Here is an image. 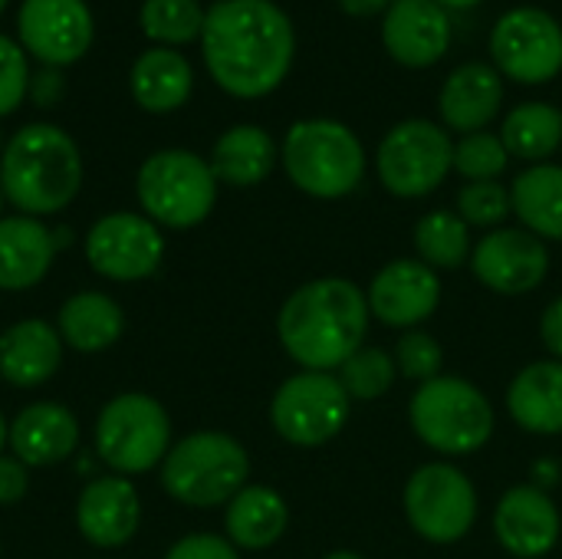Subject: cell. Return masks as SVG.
<instances>
[{
  "label": "cell",
  "mask_w": 562,
  "mask_h": 559,
  "mask_svg": "<svg viewBox=\"0 0 562 559\" xmlns=\"http://www.w3.org/2000/svg\"><path fill=\"white\" fill-rule=\"evenodd\" d=\"M201 53L224 92L260 99L286 79L296 33L273 0H217L204 13Z\"/></svg>",
  "instance_id": "1"
},
{
  "label": "cell",
  "mask_w": 562,
  "mask_h": 559,
  "mask_svg": "<svg viewBox=\"0 0 562 559\" xmlns=\"http://www.w3.org/2000/svg\"><path fill=\"white\" fill-rule=\"evenodd\" d=\"M369 316V300L356 283L323 277L286 297L277 333L296 366L306 372H333L362 349Z\"/></svg>",
  "instance_id": "2"
},
{
  "label": "cell",
  "mask_w": 562,
  "mask_h": 559,
  "mask_svg": "<svg viewBox=\"0 0 562 559\" xmlns=\"http://www.w3.org/2000/svg\"><path fill=\"white\" fill-rule=\"evenodd\" d=\"M82 185V155L59 125H23L0 155V191L26 217L63 211Z\"/></svg>",
  "instance_id": "3"
},
{
  "label": "cell",
  "mask_w": 562,
  "mask_h": 559,
  "mask_svg": "<svg viewBox=\"0 0 562 559\" xmlns=\"http://www.w3.org/2000/svg\"><path fill=\"white\" fill-rule=\"evenodd\" d=\"M283 168L310 198H346L366 175V148L359 135L336 119H303L283 138Z\"/></svg>",
  "instance_id": "4"
},
{
  "label": "cell",
  "mask_w": 562,
  "mask_h": 559,
  "mask_svg": "<svg viewBox=\"0 0 562 559\" xmlns=\"http://www.w3.org/2000/svg\"><path fill=\"white\" fill-rule=\"evenodd\" d=\"M408 418L415 435L448 458L481 451L494 435V409L487 395L458 376H438L422 382L412 395Z\"/></svg>",
  "instance_id": "5"
},
{
  "label": "cell",
  "mask_w": 562,
  "mask_h": 559,
  "mask_svg": "<svg viewBox=\"0 0 562 559\" xmlns=\"http://www.w3.org/2000/svg\"><path fill=\"white\" fill-rule=\"evenodd\" d=\"M250 458L240 441L221 432L181 438L161 461V488L184 507L231 504L247 488Z\"/></svg>",
  "instance_id": "6"
},
{
  "label": "cell",
  "mask_w": 562,
  "mask_h": 559,
  "mask_svg": "<svg viewBox=\"0 0 562 559\" xmlns=\"http://www.w3.org/2000/svg\"><path fill=\"white\" fill-rule=\"evenodd\" d=\"M138 201L155 224L184 231L201 224L217 201V178L211 165L184 148H165L138 168Z\"/></svg>",
  "instance_id": "7"
},
{
  "label": "cell",
  "mask_w": 562,
  "mask_h": 559,
  "mask_svg": "<svg viewBox=\"0 0 562 559\" xmlns=\"http://www.w3.org/2000/svg\"><path fill=\"white\" fill-rule=\"evenodd\" d=\"M171 451V422L161 402L142 392L115 395L95 422V455L115 474H145Z\"/></svg>",
  "instance_id": "8"
},
{
  "label": "cell",
  "mask_w": 562,
  "mask_h": 559,
  "mask_svg": "<svg viewBox=\"0 0 562 559\" xmlns=\"http://www.w3.org/2000/svg\"><path fill=\"white\" fill-rule=\"evenodd\" d=\"M405 517L428 544H458L477 521V491L471 478L445 461L418 468L405 484Z\"/></svg>",
  "instance_id": "9"
},
{
  "label": "cell",
  "mask_w": 562,
  "mask_h": 559,
  "mask_svg": "<svg viewBox=\"0 0 562 559\" xmlns=\"http://www.w3.org/2000/svg\"><path fill=\"white\" fill-rule=\"evenodd\" d=\"M375 165L382 185L395 198H425L454 168V142L441 125L408 119L382 138Z\"/></svg>",
  "instance_id": "10"
},
{
  "label": "cell",
  "mask_w": 562,
  "mask_h": 559,
  "mask_svg": "<svg viewBox=\"0 0 562 559\" xmlns=\"http://www.w3.org/2000/svg\"><path fill=\"white\" fill-rule=\"evenodd\" d=\"M349 405L352 399L346 395L339 376L296 372L277 389L270 402V422L283 441L300 448H316L342 432L349 418Z\"/></svg>",
  "instance_id": "11"
},
{
  "label": "cell",
  "mask_w": 562,
  "mask_h": 559,
  "mask_svg": "<svg viewBox=\"0 0 562 559\" xmlns=\"http://www.w3.org/2000/svg\"><path fill=\"white\" fill-rule=\"evenodd\" d=\"M491 53L504 76L537 86L550 82L562 69L560 20L540 7L507 10L491 33Z\"/></svg>",
  "instance_id": "12"
},
{
  "label": "cell",
  "mask_w": 562,
  "mask_h": 559,
  "mask_svg": "<svg viewBox=\"0 0 562 559\" xmlns=\"http://www.w3.org/2000/svg\"><path fill=\"white\" fill-rule=\"evenodd\" d=\"M165 237L158 224L145 214L112 211L92 224L86 234V260L95 273L128 283L145 280L161 267Z\"/></svg>",
  "instance_id": "13"
},
{
  "label": "cell",
  "mask_w": 562,
  "mask_h": 559,
  "mask_svg": "<svg viewBox=\"0 0 562 559\" xmlns=\"http://www.w3.org/2000/svg\"><path fill=\"white\" fill-rule=\"evenodd\" d=\"M16 33L26 53H33L43 66L59 69L86 56L95 23L86 0H23Z\"/></svg>",
  "instance_id": "14"
},
{
  "label": "cell",
  "mask_w": 562,
  "mask_h": 559,
  "mask_svg": "<svg viewBox=\"0 0 562 559\" xmlns=\"http://www.w3.org/2000/svg\"><path fill=\"white\" fill-rule=\"evenodd\" d=\"M474 277L504 297H524L547 280L550 250L524 227H497L471 250Z\"/></svg>",
  "instance_id": "15"
},
{
  "label": "cell",
  "mask_w": 562,
  "mask_h": 559,
  "mask_svg": "<svg viewBox=\"0 0 562 559\" xmlns=\"http://www.w3.org/2000/svg\"><path fill=\"white\" fill-rule=\"evenodd\" d=\"M366 300L375 320L395 329H408L425 323L438 310L441 283L438 273L422 260H392L372 277Z\"/></svg>",
  "instance_id": "16"
},
{
  "label": "cell",
  "mask_w": 562,
  "mask_h": 559,
  "mask_svg": "<svg viewBox=\"0 0 562 559\" xmlns=\"http://www.w3.org/2000/svg\"><path fill=\"white\" fill-rule=\"evenodd\" d=\"M494 534L510 557H547L560 544V511L553 497L537 484L510 488L494 511Z\"/></svg>",
  "instance_id": "17"
},
{
  "label": "cell",
  "mask_w": 562,
  "mask_h": 559,
  "mask_svg": "<svg viewBox=\"0 0 562 559\" xmlns=\"http://www.w3.org/2000/svg\"><path fill=\"white\" fill-rule=\"evenodd\" d=\"M382 40L395 63L422 69L451 46V16L438 0H395L382 20Z\"/></svg>",
  "instance_id": "18"
},
{
  "label": "cell",
  "mask_w": 562,
  "mask_h": 559,
  "mask_svg": "<svg viewBox=\"0 0 562 559\" xmlns=\"http://www.w3.org/2000/svg\"><path fill=\"white\" fill-rule=\"evenodd\" d=\"M142 521L138 491L125 478H95L82 488L76 501L79 534L102 550L122 547L135 537Z\"/></svg>",
  "instance_id": "19"
},
{
  "label": "cell",
  "mask_w": 562,
  "mask_h": 559,
  "mask_svg": "<svg viewBox=\"0 0 562 559\" xmlns=\"http://www.w3.org/2000/svg\"><path fill=\"white\" fill-rule=\"evenodd\" d=\"M13 455L30 468H49L66 461L79 445V422L66 405L56 402H36L26 405L13 422L7 435Z\"/></svg>",
  "instance_id": "20"
},
{
  "label": "cell",
  "mask_w": 562,
  "mask_h": 559,
  "mask_svg": "<svg viewBox=\"0 0 562 559\" xmlns=\"http://www.w3.org/2000/svg\"><path fill=\"white\" fill-rule=\"evenodd\" d=\"M501 102L504 79L487 63H464L441 86V119L464 135L484 132V125L497 119Z\"/></svg>",
  "instance_id": "21"
},
{
  "label": "cell",
  "mask_w": 562,
  "mask_h": 559,
  "mask_svg": "<svg viewBox=\"0 0 562 559\" xmlns=\"http://www.w3.org/2000/svg\"><path fill=\"white\" fill-rule=\"evenodd\" d=\"M63 339L46 320H20L0 336V376L16 389H36L56 376Z\"/></svg>",
  "instance_id": "22"
},
{
  "label": "cell",
  "mask_w": 562,
  "mask_h": 559,
  "mask_svg": "<svg viewBox=\"0 0 562 559\" xmlns=\"http://www.w3.org/2000/svg\"><path fill=\"white\" fill-rule=\"evenodd\" d=\"M56 257L53 231L36 217H0V290L36 287Z\"/></svg>",
  "instance_id": "23"
},
{
  "label": "cell",
  "mask_w": 562,
  "mask_h": 559,
  "mask_svg": "<svg viewBox=\"0 0 562 559\" xmlns=\"http://www.w3.org/2000/svg\"><path fill=\"white\" fill-rule=\"evenodd\" d=\"M510 418L530 435H562V362L543 359L517 372L507 389Z\"/></svg>",
  "instance_id": "24"
},
{
  "label": "cell",
  "mask_w": 562,
  "mask_h": 559,
  "mask_svg": "<svg viewBox=\"0 0 562 559\" xmlns=\"http://www.w3.org/2000/svg\"><path fill=\"white\" fill-rule=\"evenodd\" d=\"M128 86L145 112H175L188 102L194 89V69L178 49L151 46L135 59Z\"/></svg>",
  "instance_id": "25"
},
{
  "label": "cell",
  "mask_w": 562,
  "mask_h": 559,
  "mask_svg": "<svg viewBox=\"0 0 562 559\" xmlns=\"http://www.w3.org/2000/svg\"><path fill=\"white\" fill-rule=\"evenodd\" d=\"M211 171L217 181L234 188L260 185L277 165V142L260 125H234L227 128L211 152Z\"/></svg>",
  "instance_id": "26"
},
{
  "label": "cell",
  "mask_w": 562,
  "mask_h": 559,
  "mask_svg": "<svg viewBox=\"0 0 562 559\" xmlns=\"http://www.w3.org/2000/svg\"><path fill=\"white\" fill-rule=\"evenodd\" d=\"M59 339L66 346H72L76 353H102L109 346L119 343L122 329H125V313L122 306L95 290L76 293L59 306Z\"/></svg>",
  "instance_id": "27"
},
{
  "label": "cell",
  "mask_w": 562,
  "mask_h": 559,
  "mask_svg": "<svg viewBox=\"0 0 562 559\" xmlns=\"http://www.w3.org/2000/svg\"><path fill=\"white\" fill-rule=\"evenodd\" d=\"M286 524H290V511H286L283 497L263 484H250L240 494H234V501L227 504V514H224L227 540L240 550L273 547L283 537Z\"/></svg>",
  "instance_id": "28"
},
{
  "label": "cell",
  "mask_w": 562,
  "mask_h": 559,
  "mask_svg": "<svg viewBox=\"0 0 562 559\" xmlns=\"http://www.w3.org/2000/svg\"><path fill=\"white\" fill-rule=\"evenodd\" d=\"M514 214L540 241H562V168L533 165L514 178Z\"/></svg>",
  "instance_id": "29"
},
{
  "label": "cell",
  "mask_w": 562,
  "mask_h": 559,
  "mask_svg": "<svg viewBox=\"0 0 562 559\" xmlns=\"http://www.w3.org/2000/svg\"><path fill=\"white\" fill-rule=\"evenodd\" d=\"M501 142L510 155L524 161H543L562 145V109L550 102H524L517 105L501 128Z\"/></svg>",
  "instance_id": "30"
},
{
  "label": "cell",
  "mask_w": 562,
  "mask_h": 559,
  "mask_svg": "<svg viewBox=\"0 0 562 559\" xmlns=\"http://www.w3.org/2000/svg\"><path fill=\"white\" fill-rule=\"evenodd\" d=\"M415 247L425 267L458 270L471 257L468 224L454 211H431L415 224Z\"/></svg>",
  "instance_id": "31"
},
{
  "label": "cell",
  "mask_w": 562,
  "mask_h": 559,
  "mask_svg": "<svg viewBox=\"0 0 562 559\" xmlns=\"http://www.w3.org/2000/svg\"><path fill=\"white\" fill-rule=\"evenodd\" d=\"M204 13L207 10L198 0H145L138 20L148 40L175 49V46L201 40Z\"/></svg>",
  "instance_id": "32"
},
{
  "label": "cell",
  "mask_w": 562,
  "mask_h": 559,
  "mask_svg": "<svg viewBox=\"0 0 562 559\" xmlns=\"http://www.w3.org/2000/svg\"><path fill=\"white\" fill-rule=\"evenodd\" d=\"M398 369H395V359L375 346H362L352 359L342 362L339 369V382L346 389V395L352 402H372L379 395H385L395 382Z\"/></svg>",
  "instance_id": "33"
},
{
  "label": "cell",
  "mask_w": 562,
  "mask_h": 559,
  "mask_svg": "<svg viewBox=\"0 0 562 559\" xmlns=\"http://www.w3.org/2000/svg\"><path fill=\"white\" fill-rule=\"evenodd\" d=\"M507 161H510L507 145L501 142V135L491 132H471L454 145V168L468 181H497Z\"/></svg>",
  "instance_id": "34"
},
{
  "label": "cell",
  "mask_w": 562,
  "mask_h": 559,
  "mask_svg": "<svg viewBox=\"0 0 562 559\" xmlns=\"http://www.w3.org/2000/svg\"><path fill=\"white\" fill-rule=\"evenodd\" d=\"M514 211L510 191L501 181H471L458 191V217L468 227H501Z\"/></svg>",
  "instance_id": "35"
},
{
  "label": "cell",
  "mask_w": 562,
  "mask_h": 559,
  "mask_svg": "<svg viewBox=\"0 0 562 559\" xmlns=\"http://www.w3.org/2000/svg\"><path fill=\"white\" fill-rule=\"evenodd\" d=\"M441 366H445V353L438 346V339L431 333H422V329H412L398 339L395 346V369L405 376V379H415V382H431L441 376Z\"/></svg>",
  "instance_id": "36"
},
{
  "label": "cell",
  "mask_w": 562,
  "mask_h": 559,
  "mask_svg": "<svg viewBox=\"0 0 562 559\" xmlns=\"http://www.w3.org/2000/svg\"><path fill=\"white\" fill-rule=\"evenodd\" d=\"M30 89V66L20 43L0 33V115H10Z\"/></svg>",
  "instance_id": "37"
},
{
  "label": "cell",
  "mask_w": 562,
  "mask_h": 559,
  "mask_svg": "<svg viewBox=\"0 0 562 559\" xmlns=\"http://www.w3.org/2000/svg\"><path fill=\"white\" fill-rule=\"evenodd\" d=\"M165 559H240L234 544L224 540V537H214V534H191V537H181Z\"/></svg>",
  "instance_id": "38"
},
{
  "label": "cell",
  "mask_w": 562,
  "mask_h": 559,
  "mask_svg": "<svg viewBox=\"0 0 562 559\" xmlns=\"http://www.w3.org/2000/svg\"><path fill=\"white\" fill-rule=\"evenodd\" d=\"M63 89H66L63 69H56V66H43V69L30 72V89H26V96H33V102H36V105H56V102H59V96H63Z\"/></svg>",
  "instance_id": "39"
},
{
  "label": "cell",
  "mask_w": 562,
  "mask_h": 559,
  "mask_svg": "<svg viewBox=\"0 0 562 559\" xmlns=\"http://www.w3.org/2000/svg\"><path fill=\"white\" fill-rule=\"evenodd\" d=\"M30 481H26V465L20 458H3L0 455V504L10 507L26 494Z\"/></svg>",
  "instance_id": "40"
},
{
  "label": "cell",
  "mask_w": 562,
  "mask_h": 559,
  "mask_svg": "<svg viewBox=\"0 0 562 559\" xmlns=\"http://www.w3.org/2000/svg\"><path fill=\"white\" fill-rule=\"evenodd\" d=\"M540 336H543V346L553 353V359H560L562 362V297L560 300H553V303L543 310Z\"/></svg>",
  "instance_id": "41"
},
{
  "label": "cell",
  "mask_w": 562,
  "mask_h": 559,
  "mask_svg": "<svg viewBox=\"0 0 562 559\" xmlns=\"http://www.w3.org/2000/svg\"><path fill=\"white\" fill-rule=\"evenodd\" d=\"M395 0H339V7L349 13V16H372L379 10H389Z\"/></svg>",
  "instance_id": "42"
},
{
  "label": "cell",
  "mask_w": 562,
  "mask_h": 559,
  "mask_svg": "<svg viewBox=\"0 0 562 559\" xmlns=\"http://www.w3.org/2000/svg\"><path fill=\"white\" fill-rule=\"evenodd\" d=\"M441 7H454V10H468V7H477L481 0H438Z\"/></svg>",
  "instance_id": "43"
},
{
  "label": "cell",
  "mask_w": 562,
  "mask_h": 559,
  "mask_svg": "<svg viewBox=\"0 0 562 559\" xmlns=\"http://www.w3.org/2000/svg\"><path fill=\"white\" fill-rule=\"evenodd\" d=\"M323 559H366V557H359V554H352V550H336V554H326Z\"/></svg>",
  "instance_id": "44"
},
{
  "label": "cell",
  "mask_w": 562,
  "mask_h": 559,
  "mask_svg": "<svg viewBox=\"0 0 562 559\" xmlns=\"http://www.w3.org/2000/svg\"><path fill=\"white\" fill-rule=\"evenodd\" d=\"M7 435H10V425L3 422V412H0V451H3V441H7Z\"/></svg>",
  "instance_id": "45"
},
{
  "label": "cell",
  "mask_w": 562,
  "mask_h": 559,
  "mask_svg": "<svg viewBox=\"0 0 562 559\" xmlns=\"http://www.w3.org/2000/svg\"><path fill=\"white\" fill-rule=\"evenodd\" d=\"M0 211H3V191H0Z\"/></svg>",
  "instance_id": "46"
},
{
  "label": "cell",
  "mask_w": 562,
  "mask_h": 559,
  "mask_svg": "<svg viewBox=\"0 0 562 559\" xmlns=\"http://www.w3.org/2000/svg\"><path fill=\"white\" fill-rule=\"evenodd\" d=\"M3 7H7V0H0V13H3Z\"/></svg>",
  "instance_id": "47"
},
{
  "label": "cell",
  "mask_w": 562,
  "mask_h": 559,
  "mask_svg": "<svg viewBox=\"0 0 562 559\" xmlns=\"http://www.w3.org/2000/svg\"><path fill=\"white\" fill-rule=\"evenodd\" d=\"M0 148H3V132H0Z\"/></svg>",
  "instance_id": "48"
}]
</instances>
